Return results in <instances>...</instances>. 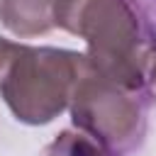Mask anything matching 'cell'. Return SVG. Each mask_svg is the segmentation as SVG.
I'll use <instances>...</instances> for the list:
<instances>
[{"instance_id": "obj_1", "label": "cell", "mask_w": 156, "mask_h": 156, "mask_svg": "<svg viewBox=\"0 0 156 156\" xmlns=\"http://www.w3.org/2000/svg\"><path fill=\"white\" fill-rule=\"evenodd\" d=\"M85 66L83 54L0 37V95L24 124H46L58 117L71 105Z\"/></svg>"}, {"instance_id": "obj_2", "label": "cell", "mask_w": 156, "mask_h": 156, "mask_svg": "<svg viewBox=\"0 0 156 156\" xmlns=\"http://www.w3.org/2000/svg\"><path fill=\"white\" fill-rule=\"evenodd\" d=\"M56 24L85 39L95 73L127 90L144 83L139 22L124 0H56Z\"/></svg>"}, {"instance_id": "obj_3", "label": "cell", "mask_w": 156, "mask_h": 156, "mask_svg": "<svg viewBox=\"0 0 156 156\" xmlns=\"http://www.w3.org/2000/svg\"><path fill=\"white\" fill-rule=\"evenodd\" d=\"M71 115L80 132L112 149L132 144L141 127V107L129 90L102 78L90 66H85L73 88Z\"/></svg>"}, {"instance_id": "obj_4", "label": "cell", "mask_w": 156, "mask_h": 156, "mask_svg": "<svg viewBox=\"0 0 156 156\" xmlns=\"http://www.w3.org/2000/svg\"><path fill=\"white\" fill-rule=\"evenodd\" d=\"M0 22L17 37H37L56 27V0H0Z\"/></svg>"}, {"instance_id": "obj_5", "label": "cell", "mask_w": 156, "mask_h": 156, "mask_svg": "<svg viewBox=\"0 0 156 156\" xmlns=\"http://www.w3.org/2000/svg\"><path fill=\"white\" fill-rule=\"evenodd\" d=\"M105 149L107 146H102L90 134L80 129H66L51 141L46 156H107Z\"/></svg>"}, {"instance_id": "obj_6", "label": "cell", "mask_w": 156, "mask_h": 156, "mask_svg": "<svg viewBox=\"0 0 156 156\" xmlns=\"http://www.w3.org/2000/svg\"><path fill=\"white\" fill-rule=\"evenodd\" d=\"M151 83H154V88H156V56H154V68H151Z\"/></svg>"}]
</instances>
